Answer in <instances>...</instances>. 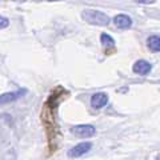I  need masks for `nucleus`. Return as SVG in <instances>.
Masks as SVG:
<instances>
[{"instance_id":"20e7f679","label":"nucleus","mask_w":160,"mask_h":160,"mask_svg":"<svg viewBox=\"0 0 160 160\" xmlns=\"http://www.w3.org/2000/svg\"><path fill=\"white\" fill-rule=\"evenodd\" d=\"M91 147H92V144L89 142H84V143L76 144V146H75L72 149H69V151H68V155L71 158H79V156H82V155L87 153L89 149H91Z\"/></svg>"},{"instance_id":"6e6552de","label":"nucleus","mask_w":160,"mask_h":160,"mask_svg":"<svg viewBox=\"0 0 160 160\" xmlns=\"http://www.w3.org/2000/svg\"><path fill=\"white\" fill-rule=\"evenodd\" d=\"M147 46L152 52H159L160 51V36L158 35H152L147 39Z\"/></svg>"},{"instance_id":"39448f33","label":"nucleus","mask_w":160,"mask_h":160,"mask_svg":"<svg viewBox=\"0 0 160 160\" xmlns=\"http://www.w3.org/2000/svg\"><path fill=\"white\" fill-rule=\"evenodd\" d=\"M107 103H108V96L104 92H98L91 98V106L95 109H100V108L106 107Z\"/></svg>"},{"instance_id":"9b49d317","label":"nucleus","mask_w":160,"mask_h":160,"mask_svg":"<svg viewBox=\"0 0 160 160\" xmlns=\"http://www.w3.org/2000/svg\"><path fill=\"white\" fill-rule=\"evenodd\" d=\"M155 2H156V0H136V3H139V4H152Z\"/></svg>"},{"instance_id":"1a4fd4ad","label":"nucleus","mask_w":160,"mask_h":160,"mask_svg":"<svg viewBox=\"0 0 160 160\" xmlns=\"http://www.w3.org/2000/svg\"><path fill=\"white\" fill-rule=\"evenodd\" d=\"M100 42H102V44L103 46H106V47H112L115 44V40L109 36L108 33H102L100 35Z\"/></svg>"},{"instance_id":"f8f14e48","label":"nucleus","mask_w":160,"mask_h":160,"mask_svg":"<svg viewBox=\"0 0 160 160\" xmlns=\"http://www.w3.org/2000/svg\"><path fill=\"white\" fill-rule=\"evenodd\" d=\"M13 2H18V3H23V2H26V0H13Z\"/></svg>"},{"instance_id":"ddd939ff","label":"nucleus","mask_w":160,"mask_h":160,"mask_svg":"<svg viewBox=\"0 0 160 160\" xmlns=\"http://www.w3.org/2000/svg\"><path fill=\"white\" fill-rule=\"evenodd\" d=\"M48 2H58V0H48Z\"/></svg>"},{"instance_id":"7ed1b4c3","label":"nucleus","mask_w":160,"mask_h":160,"mask_svg":"<svg viewBox=\"0 0 160 160\" xmlns=\"http://www.w3.org/2000/svg\"><path fill=\"white\" fill-rule=\"evenodd\" d=\"M26 89H18V91H11V92H6L3 95H0V104H8V103H13L18 99L26 95Z\"/></svg>"},{"instance_id":"f257e3e1","label":"nucleus","mask_w":160,"mask_h":160,"mask_svg":"<svg viewBox=\"0 0 160 160\" xmlns=\"http://www.w3.org/2000/svg\"><path fill=\"white\" fill-rule=\"evenodd\" d=\"M82 18L84 22H87L91 26H107L109 23V18L102 11H96V9H84L82 12Z\"/></svg>"},{"instance_id":"0eeeda50","label":"nucleus","mask_w":160,"mask_h":160,"mask_svg":"<svg viewBox=\"0 0 160 160\" xmlns=\"http://www.w3.org/2000/svg\"><path fill=\"white\" fill-rule=\"evenodd\" d=\"M113 23H115V26L119 27V28L127 29V28L131 27L132 20H131V18H129L128 15H126V13H120V15H118V16H115Z\"/></svg>"},{"instance_id":"423d86ee","label":"nucleus","mask_w":160,"mask_h":160,"mask_svg":"<svg viewBox=\"0 0 160 160\" xmlns=\"http://www.w3.org/2000/svg\"><path fill=\"white\" fill-rule=\"evenodd\" d=\"M132 69H133V72L138 75H148L151 72L152 66L148 62H146V60H138V62L133 64Z\"/></svg>"},{"instance_id":"9d476101","label":"nucleus","mask_w":160,"mask_h":160,"mask_svg":"<svg viewBox=\"0 0 160 160\" xmlns=\"http://www.w3.org/2000/svg\"><path fill=\"white\" fill-rule=\"evenodd\" d=\"M8 26H9V20L7 18H4V16H0V29L7 28Z\"/></svg>"},{"instance_id":"f03ea898","label":"nucleus","mask_w":160,"mask_h":160,"mask_svg":"<svg viewBox=\"0 0 160 160\" xmlns=\"http://www.w3.org/2000/svg\"><path fill=\"white\" fill-rule=\"evenodd\" d=\"M71 132L78 138H89L95 135V127L91 124H79L71 128Z\"/></svg>"}]
</instances>
